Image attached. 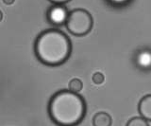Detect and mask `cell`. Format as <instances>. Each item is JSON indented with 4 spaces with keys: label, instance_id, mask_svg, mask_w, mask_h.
Returning a JSON list of instances; mask_svg holds the SVG:
<instances>
[{
    "label": "cell",
    "instance_id": "6da1fadb",
    "mask_svg": "<svg viewBox=\"0 0 151 126\" xmlns=\"http://www.w3.org/2000/svg\"><path fill=\"white\" fill-rule=\"evenodd\" d=\"M86 101L78 93L60 90L52 96L48 104L51 120L58 126H77L86 115Z\"/></svg>",
    "mask_w": 151,
    "mask_h": 126
},
{
    "label": "cell",
    "instance_id": "7a4b0ae2",
    "mask_svg": "<svg viewBox=\"0 0 151 126\" xmlns=\"http://www.w3.org/2000/svg\"><path fill=\"white\" fill-rule=\"evenodd\" d=\"M34 51L41 63L49 67H57L69 59L72 52V43L64 32L58 29H49L37 37Z\"/></svg>",
    "mask_w": 151,
    "mask_h": 126
},
{
    "label": "cell",
    "instance_id": "3957f363",
    "mask_svg": "<svg viewBox=\"0 0 151 126\" xmlns=\"http://www.w3.org/2000/svg\"><path fill=\"white\" fill-rule=\"evenodd\" d=\"M65 26L67 30L75 36H84L91 31L93 19L91 13L83 9H76L68 12Z\"/></svg>",
    "mask_w": 151,
    "mask_h": 126
},
{
    "label": "cell",
    "instance_id": "277c9868",
    "mask_svg": "<svg viewBox=\"0 0 151 126\" xmlns=\"http://www.w3.org/2000/svg\"><path fill=\"white\" fill-rule=\"evenodd\" d=\"M68 16V12L63 5H54L47 12V18L49 22L54 25L65 24L66 18Z\"/></svg>",
    "mask_w": 151,
    "mask_h": 126
},
{
    "label": "cell",
    "instance_id": "5b68a950",
    "mask_svg": "<svg viewBox=\"0 0 151 126\" xmlns=\"http://www.w3.org/2000/svg\"><path fill=\"white\" fill-rule=\"evenodd\" d=\"M138 111L142 118L151 121V94L142 98L138 104Z\"/></svg>",
    "mask_w": 151,
    "mask_h": 126
},
{
    "label": "cell",
    "instance_id": "8992f818",
    "mask_svg": "<svg viewBox=\"0 0 151 126\" xmlns=\"http://www.w3.org/2000/svg\"><path fill=\"white\" fill-rule=\"evenodd\" d=\"M112 119L110 114L106 112H98L93 118V126H111Z\"/></svg>",
    "mask_w": 151,
    "mask_h": 126
},
{
    "label": "cell",
    "instance_id": "52a82bcc",
    "mask_svg": "<svg viewBox=\"0 0 151 126\" xmlns=\"http://www.w3.org/2000/svg\"><path fill=\"white\" fill-rule=\"evenodd\" d=\"M68 87L70 91L75 92V93H79L83 88V83L81 80H79L78 78H74L69 82Z\"/></svg>",
    "mask_w": 151,
    "mask_h": 126
},
{
    "label": "cell",
    "instance_id": "ba28073f",
    "mask_svg": "<svg viewBox=\"0 0 151 126\" xmlns=\"http://www.w3.org/2000/svg\"><path fill=\"white\" fill-rule=\"evenodd\" d=\"M126 126H149V124L147 120L142 117H135V118H132L127 121Z\"/></svg>",
    "mask_w": 151,
    "mask_h": 126
},
{
    "label": "cell",
    "instance_id": "9c48e42d",
    "mask_svg": "<svg viewBox=\"0 0 151 126\" xmlns=\"http://www.w3.org/2000/svg\"><path fill=\"white\" fill-rule=\"evenodd\" d=\"M138 59H145V62L141 64V66L143 67H148L151 64V53L150 52H143L139 55Z\"/></svg>",
    "mask_w": 151,
    "mask_h": 126
},
{
    "label": "cell",
    "instance_id": "30bf717a",
    "mask_svg": "<svg viewBox=\"0 0 151 126\" xmlns=\"http://www.w3.org/2000/svg\"><path fill=\"white\" fill-rule=\"evenodd\" d=\"M92 80L93 83H96V85H101L105 81V77H104V75L101 72H96L93 75Z\"/></svg>",
    "mask_w": 151,
    "mask_h": 126
},
{
    "label": "cell",
    "instance_id": "8fae6325",
    "mask_svg": "<svg viewBox=\"0 0 151 126\" xmlns=\"http://www.w3.org/2000/svg\"><path fill=\"white\" fill-rule=\"evenodd\" d=\"M49 1L55 4V5H63V4L71 1V0H49Z\"/></svg>",
    "mask_w": 151,
    "mask_h": 126
},
{
    "label": "cell",
    "instance_id": "7c38bea8",
    "mask_svg": "<svg viewBox=\"0 0 151 126\" xmlns=\"http://www.w3.org/2000/svg\"><path fill=\"white\" fill-rule=\"evenodd\" d=\"M14 1H15V0H3L4 4H6V5H12Z\"/></svg>",
    "mask_w": 151,
    "mask_h": 126
},
{
    "label": "cell",
    "instance_id": "4fadbf2b",
    "mask_svg": "<svg viewBox=\"0 0 151 126\" xmlns=\"http://www.w3.org/2000/svg\"><path fill=\"white\" fill-rule=\"evenodd\" d=\"M3 20V12L0 11V22Z\"/></svg>",
    "mask_w": 151,
    "mask_h": 126
}]
</instances>
